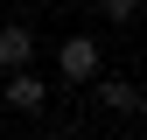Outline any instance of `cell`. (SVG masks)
Wrapping results in <instances>:
<instances>
[{"label": "cell", "mask_w": 147, "mask_h": 140, "mask_svg": "<svg viewBox=\"0 0 147 140\" xmlns=\"http://www.w3.org/2000/svg\"><path fill=\"white\" fill-rule=\"evenodd\" d=\"M98 70H105L98 35H63V42H56V77H63V84H91Z\"/></svg>", "instance_id": "cell-1"}, {"label": "cell", "mask_w": 147, "mask_h": 140, "mask_svg": "<svg viewBox=\"0 0 147 140\" xmlns=\"http://www.w3.org/2000/svg\"><path fill=\"white\" fill-rule=\"evenodd\" d=\"M0 105L28 119V112H42V105H49V84L35 77V70H7V84H0Z\"/></svg>", "instance_id": "cell-2"}, {"label": "cell", "mask_w": 147, "mask_h": 140, "mask_svg": "<svg viewBox=\"0 0 147 140\" xmlns=\"http://www.w3.org/2000/svg\"><path fill=\"white\" fill-rule=\"evenodd\" d=\"M91 91H98V105H105V112H119V119L140 112V84H133V77H105V70H98V77H91Z\"/></svg>", "instance_id": "cell-3"}, {"label": "cell", "mask_w": 147, "mask_h": 140, "mask_svg": "<svg viewBox=\"0 0 147 140\" xmlns=\"http://www.w3.org/2000/svg\"><path fill=\"white\" fill-rule=\"evenodd\" d=\"M28 63H35V28L7 21L0 28V70H28Z\"/></svg>", "instance_id": "cell-4"}, {"label": "cell", "mask_w": 147, "mask_h": 140, "mask_svg": "<svg viewBox=\"0 0 147 140\" xmlns=\"http://www.w3.org/2000/svg\"><path fill=\"white\" fill-rule=\"evenodd\" d=\"M98 14H105L112 28H133V21H140V0H98Z\"/></svg>", "instance_id": "cell-5"}, {"label": "cell", "mask_w": 147, "mask_h": 140, "mask_svg": "<svg viewBox=\"0 0 147 140\" xmlns=\"http://www.w3.org/2000/svg\"><path fill=\"white\" fill-rule=\"evenodd\" d=\"M0 7H7V0H0Z\"/></svg>", "instance_id": "cell-6"}]
</instances>
